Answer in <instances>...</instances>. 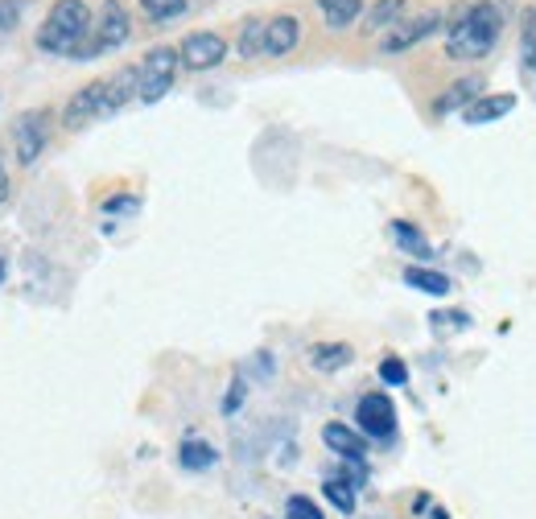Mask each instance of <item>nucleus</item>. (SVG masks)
Instances as JSON below:
<instances>
[{
    "instance_id": "obj_7",
    "label": "nucleus",
    "mask_w": 536,
    "mask_h": 519,
    "mask_svg": "<svg viewBox=\"0 0 536 519\" xmlns=\"http://www.w3.org/2000/svg\"><path fill=\"white\" fill-rule=\"evenodd\" d=\"M355 429L367 441H388L396 433V404H392V396L388 392H367L355 404Z\"/></svg>"
},
{
    "instance_id": "obj_25",
    "label": "nucleus",
    "mask_w": 536,
    "mask_h": 519,
    "mask_svg": "<svg viewBox=\"0 0 536 519\" xmlns=\"http://www.w3.org/2000/svg\"><path fill=\"white\" fill-rule=\"evenodd\" d=\"M380 379H384L388 388H405V384H409V367H405V359H400V355L380 359Z\"/></svg>"
},
{
    "instance_id": "obj_30",
    "label": "nucleus",
    "mask_w": 536,
    "mask_h": 519,
    "mask_svg": "<svg viewBox=\"0 0 536 519\" xmlns=\"http://www.w3.org/2000/svg\"><path fill=\"white\" fill-rule=\"evenodd\" d=\"M9 198V173H5V165H0V202Z\"/></svg>"
},
{
    "instance_id": "obj_14",
    "label": "nucleus",
    "mask_w": 536,
    "mask_h": 519,
    "mask_svg": "<svg viewBox=\"0 0 536 519\" xmlns=\"http://www.w3.org/2000/svg\"><path fill=\"white\" fill-rule=\"evenodd\" d=\"M520 83L536 95V17H520Z\"/></svg>"
},
{
    "instance_id": "obj_5",
    "label": "nucleus",
    "mask_w": 536,
    "mask_h": 519,
    "mask_svg": "<svg viewBox=\"0 0 536 519\" xmlns=\"http://www.w3.org/2000/svg\"><path fill=\"white\" fill-rule=\"evenodd\" d=\"M50 145V112L46 108H29L13 120V153H17V165H38V157L46 153Z\"/></svg>"
},
{
    "instance_id": "obj_33",
    "label": "nucleus",
    "mask_w": 536,
    "mask_h": 519,
    "mask_svg": "<svg viewBox=\"0 0 536 519\" xmlns=\"http://www.w3.org/2000/svg\"><path fill=\"white\" fill-rule=\"evenodd\" d=\"M532 17H536V9H532Z\"/></svg>"
},
{
    "instance_id": "obj_26",
    "label": "nucleus",
    "mask_w": 536,
    "mask_h": 519,
    "mask_svg": "<svg viewBox=\"0 0 536 519\" xmlns=\"http://www.w3.org/2000/svg\"><path fill=\"white\" fill-rule=\"evenodd\" d=\"M285 519H326V515H322V507H318L310 495H289Z\"/></svg>"
},
{
    "instance_id": "obj_9",
    "label": "nucleus",
    "mask_w": 536,
    "mask_h": 519,
    "mask_svg": "<svg viewBox=\"0 0 536 519\" xmlns=\"http://www.w3.org/2000/svg\"><path fill=\"white\" fill-rule=\"evenodd\" d=\"M442 29V13L438 9H425L421 17H409V21H396L388 33H384V42H380V50L384 54H405V50H413L417 42H425V38H433V33Z\"/></svg>"
},
{
    "instance_id": "obj_19",
    "label": "nucleus",
    "mask_w": 536,
    "mask_h": 519,
    "mask_svg": "<svg viewBox=\"0 0 536 519\" xmlns=\"http://www.w3.org/2000/svg\"><path fill=\"white\" fill-rule=\"evenodd\" d=\"M405 285L417 289V293H429V297H446L454 289V281L446 272H433V268H405Z\"/></svg>"
},
{
    "instance_id": "obj_20",
    "label": "nucleus",
    "mask_w": 536,
    "mask_h": 519,
    "mask_svg": "<svg viewBox=\"0 0 536 519\" xmlns=\"http://www.w3.org/2000/svg\"><path fill=\"white\" fill-rule=\"evenodd\" d=\"M318 9L330 29H347L363 17V0H318Z\"/></svg>"
},
{
    "instance_id": "obj_3",
    "label": "nucleus",
    "mask_w": 536,
    "mask_h": 519,
    "mask_svg": "<svg viewBox=\"0 0 536 519\" xmlns=\"http://www.w3.org/2000/svg\"><path fill=\"white\" fill-rule=\"evenodd\" d=\"M128 33H132V21H128V9L120 5V0H104L99 5V17L91 25V42L83 46L79 62L95 58V54H108V50H120L128 42Z\"/></svg>"
},
{
    "instance_id": "obj_24",
    "label": "nucleus",
    "mask_w": 536,
    "mask_h": 519,
    "mask_svg": "<svg viewBox=\"0 0 536 519\" xmlns=\"http://www.w3.org/2000/svg\"><path fill=\"white\" fill-rule=\"evenodd\" d=\"M141 9H145L149 21L165 25V21H174V17L186 13V0H141Z\"/></svg>"
},
{
    "instance_id": "obj_1",
    "label": "nucleus",
    "mask_w": 536,
    "mask_h": 519,
    "mask_svg": "<svg viewBox=\"0 0 536 519\" xmlns=\"http://www.w3.org/2000/svg\"><path fill=\"white\" fill-rule=\"evenodd\" d=\"M499 33H504V13H499L495 0L466 5L446 25V54L454 62H479L499 46Z\"/></svg>"
},
{
    "instance_id": "obj_4",
    "label": "nucleus",
    "mask_w": 536,
    "mask_h": 519,
    "mask_svg": "<svg viewBox=\"0 0 536 519\" xmlns=\"http://www.w3.org/2000/svg\"><path fill=\"white\" fill-rule=\"evenodd\" d=\"M108 116H116V112H112V99H108V79H95V83L79 87L71 99H66L62 128L79 132V128H87L91 120H108Z\"/></svg>"
},
{
    "instance_id": "obj_17",
    "label": "nucleus",
    "mask_w": 536,
    "mask_h": 519,
    "mask_svg": "<svg viewBox=\"0 0 536 519\" xmlns=\"http://www.w3.org/2000/svg\"><path fill=\"white\" fill-rule=\"evenodd\" d=\"M405 9H409L405 0H376V5L363 13V29L367 33H388L396 21H405Z\"/></svg>"
},
{
    "instance_id": "obj_32",
    "label": "nucleus",
    "mask_w": 536,
    "mask_h": 519,
    "mask_svg": "<svg viewBox=\"0 0 536 519\" xmlns=\"http://www.w3.org/2000/svg\"><path fill=\"white\" fill-rule=\"evenodd\" d=\"M433 519H450V511H442V507H433Z\"/></svg>"
},
{
    "instance_id": "obj_13",
    "label": "nucleus",
    "mask_w": 536,
    "mask_h": 519,
    "mask_svg": "<svg viewBox=\"0 0 536 519\" xmlns=\"http://www.w3.org/2000/svg\"><path fill=\"white\" fill-rule=\"evenodd\" d=\"M355 363V351L347 342H318L310 346V367L322 371V375H334V371H343Z\"/></svg>"
},
{
    "instance_id": "obj_16",
    "label": "nucleus",
    "mask_w": 536,
    "mask_h": 519,
    "mask_svg": "<svg viewBox=\"0 0 536 519\" xmlns=\"http://www.w3.org/2000/svg\"><path fill=\"white\" fill-rule=\"evenodd\" d=\"M483 95V79H458L438 103H433V112L438 116H450V112H466L471 108V103Z\"/></svg>"
},
{
    "instance_id": "obj_10",
    "label": "nucleus",
    "mask_w": 536,
    "mask_h": 519,
    "mask_svg": "<svg viewBox=\"0 0 536 519\" xmlns=\"http://www.w3.org/2000/svg\"><path fill=\"white\" fill-rule=\"evenodd\" d=\"M322 445L330 449V454H339L343 462H363L367 458V437L343 421H330L322 425Z\"/></svg>"
},
{
    "instance_id": "obj_15",
    "label": "nucleus",
    "mask_w": 536,
    "mask_h": 519,
    "mask_svg": "<svg viewBox=\"0 0 536 519\" xmlns=\"http://www.w3.org/2000/svg\"><path fill=\"white\" fill-rule=\"evenodd\" d=\"M178 466L190 470V474H203L211 466H219V449L211 441H198V437H186L178 445Z\"/></svg>"
},
{
    "instance_id": "obj_22",
    "label": "nucleus",
    "mask_w": 536,
    "mask_h": 519,
    "mask_svg": "<svg viewBox=\"0 0 536 519\" xmlns=\"http://www.w3.org/2000/svg\"><path fill=\"white\" fill-rule=\"evenodd\" d=\"M264 29H268V21H260V17H252V21H244V29H240V42H236V50H240V58H260L264 54Z\"/></svg>"
},
{
    "instance_id": "obj_31",
    "label": "nucleus",
    "mask_w": 536,
    "mask_h": 519,
    "mask_svg": "<svg viewBox=\"0 0 536 519\" xmlns=\"http://www.w3.org/2000/svg\"><path fill=\"white\" fill-rule=\"evenodd\" d=\"M5 276H9V260L0 256V285H5Z\"/></svg>"
},
{
    "instance_id": "obj_27",
    "label": "nucleus",
    "mask_w": 536,
    "mask_h": 519,
    "mask_svg": "<svg viewBox=\"0 0 536 519\" xmlns=\"http://www.w3.org/2000/svg\"><path fill=\"white\" fill-rule=\"evenodd\" d=\"M244 400H248V384H244V375H236L231 379V392L223 396V417H236Z\"/></svg>"
},
{
    "instance_id": "obj_12",
    "label": "nucleus",
    "mask_w": 536,
    "mask_h": 519,
    "mask_svg": "<svg viewBox=\"0 0 536 519\" xmlns=\"http://www.w3.org/2000/svg\"><path fill=\"white\" fill-rule=\"evenodd\" d=\"M512 108H516V95H479V99L471 103V108L462 112V120L471 124V128H483V124L504 120Z\"/></svg>"
},
{
    "instance_id": "obj_11",
    "label": "nucleus",
    "mask_w": 536,
    "mask_h": 519,
    "mask_svg": "<svg viewBox=\"0 0 536 519\" xmlns=\"http://www.w3.org/2000/svg\"><path fill=\"white\" fill-rule=\"evenodd\" d=\"M297 42H301V21L293 13H281V17L268 21V29H264V54L285 58V54L297 50Z\"/></svg>"
},
{
    "instance_id": "obj_8",
    "label": "nucleus",
    "mask_w": 536,
    "mask_h": 519,
    "mask_svg": "<svg viewBox=\"0 0 536 519\" xmlns=\"http://www.w3.org/2000/svg\"><path fill=\"white\" fill-rule=\"evenodd\" d=\"M227 58V38L223 33H211V29H198V33H186L182 46H178V62L186 71H211Z\"/></svg>"
},
{
    "instance_id": "obj_23",
    "label": "nucleus",
    "mask_w": 536,
    "mask_h": 519,
    "mask_svg": "<svg viewBox=\"0 0 536 519\" xmlns=\"http://www.w3.org/2000/svg\"><path fill=\"white\" fill-rule=\"evenodd\" d=\"M355 491H359V487H351L347 478H326V482H322V495H326L334 507H339L343 515H355Z\"/></svg>"
},
{
    "instance_id": "obj_21",
    "label": "nucleus",
    "mask_w": 536,
    "mask_h": 519,
    "mask_svg": "<svg viewBox=\"0 0 536 519\" xmlns=\"http://www.w3.org/2000/svg\"><path fill=\"white\" fill-rule=\"evenodd\" d=\"M392 239H396V244L405 248V252H413L417 260H429V256H433L429 239H425V235H421L413 223H405V219H396V223H392Z\"/></svg>"
},
{
    "instance_id": "obj_18",
    "label": "nucleus",
    "mask_w": 536,
    "mask_h": 519,
    "mask_svg": "<svg viewBox=\"0 0 536 519\" xmlns=\"http://www.w3.org/2000/svg\"><path fill=\"white\" fill-rule=\"evenodd\" d=\"M141 95V75H137V66H124V71H116L108 79V99H112V112L128 108L132 99Z\"/></svg>"
},
{
    "instance_id": "obj_6",
    "label": "nucleus",
    "mask_w": 536,
    "mask_h": 519,
    "mask_svg": "<svg viewBox=\"0 0 536 519\" xmlns=\"http://www.w3.org/2000/svg\"><path fill=\"white\" fill-rule=\"evenodd\" d=\"M178 50H170V46H157V50H149L145 54V62L137 66V75H141V103H157V99H165L170 95V87H174V79H178Z\"/></svg>"
},
{
    "instance_id": "obj_29",
    "label": "nucleus",
    "mask_w": 536,
    "mask_h": 519,
    "mask_svg": "<svg viewBox=\"0 0 536 519\" xmlns=\"http://www.w3.org/2000/svg\"><path fill=\"white\" fill-rule=\"evenodd\" d=\"M137 206H141L137 198H108L104 211H108V215H128V211H137Z\"/></svg>"
},
{
    "instance_id": "obj_2",
    "label": "nucleus",
    "mask_w": 536,
    "mask_h": 519,
    "mask_svg": "<svg viewBox=\"0 0 536 519\" xmlns=\"http://www.w3.org/2000/svg\"><path fill=\"white\" fill-rule=\"evenodd\" d=\"M91 9L87 0H58L50 9L46 25L38 29V50L42 54H62V58H79L83 46L91 42Z\"/></svg>"
},
{
    "instance_id": "obj_28",
    "label": "nucleus",
    "mask_w": 536,
    "mask_h": 519,
    "mask_svg": "<svg viewBox=\"0 0 536 519\" xmlns=\"http://www.w3.org/2000/svg\"><path fill=\"white\" fill-rule=\"evenodd\" d=\"M17 21H21V0H0V33L17 29Z\"/></svg>"
}]
</instances>
